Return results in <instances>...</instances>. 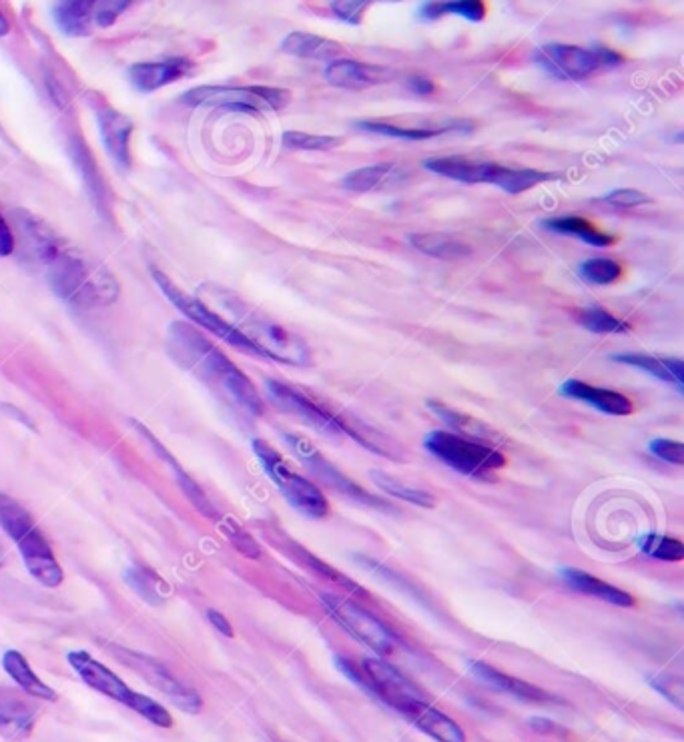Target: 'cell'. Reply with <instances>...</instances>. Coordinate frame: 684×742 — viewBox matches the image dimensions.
Masks as SVG:
<instances>
[{
  "label": "cell",
  "mask_w": 684,
  "mask_h": 742,
  "mask_svg": "<svg viewBox=\"0 0 684 742\" xmlns=\"http://www.w3.org/2000/svg\"><path fill=\"white\" fill-rule=\"evenodd\" d=\"M297 554H300V558L304 560L305 566H307L312 572H317V574L328 578V580L335 582V584H345V586H352V582H350L347 578L343 577V574H340L335 568H331V566H328V564L321 562V560L314 558L309 552H305L304 548H300ZM352 589H354V586H352Z\"/></svg>",
  "instance_id": "45"
},
{
  "label": "cell",
  "mask_w": 684,
  "mask_h": 742,
  "mask_svg": "<svg viewBox=\"0 0 684 742\" xmlns=\"http://www.w3.org/2000/svg\"><path fill=\"white\" fill-rule=\"evenodd\" d=\"M428 408H430L433 416H438L452 430V434L464 435L468 440L481 442V444H488V446L502 444V437L496 434L494 430H490L486 423H481L480 420H474V418H469V416L462 413V411L452 410V408H448V406L440 404V401H428Z\"/></svg>",
  "instance_id": "26"
},
{
  "label": "cell",
  "mask_w": 684,
  "mask_h": 742,
  "mask_svg": "<svg viewBox=\"0 0 684 742\" xmlns=\"http://www.w3.org/2000/svg\"><path fill=\"white\" fill-rule=\"evenodd\" d=\"M266 387L267 394L279 410L290 413L293 418H300L302 422L309 423L312 428H316L323 434H342L338 420H335V413L323 408V406H319L316 399L305 396L304 392L293 389L290 385L281 384V382H273V380H269Z\"/></svg>",
  "instance_id": "15"
},
{
  "label": "cell",
  "mask_w": 684,
  "mask_h": 742,
  "mask_svg": "<svg viewBox=\"0 0 684 742\" xmlns=\"http://www.w3.org/2000/svg\"><path fill=\"white\" fill-rule=\"evenodd\" d=\"M187 104H217L257 113L261 109L281 111L292 103V92L273 87H199L181 99Z\"/></svg>",
  "instance_id": "11"
},
{
  "label": "cell",
  "mask_w": 684,
  "mask_h": 742,
  "mask_svg": "<svg viewBox=\"0 0 684 742\" xmlns=\"http://www.w3.org/2000/svg\"><path fill=\"white\" fill-rule=\"evenodd\" d=\"M37 722V706L21 692L0 687V739L25 742Z\"/></svg>",
  "instance_id": "17"
},
{
  "label": "cell",
  "mask_w": 684,
  "mask_h": 742,
  "mask_svg": "<svg viewBox=\"0 0 684 742\" xmlns=\"http://www.w3.org/2000/svg\"><path fill=\"white\" fill-rule=\"evenodd\" d=\"M117 654L123 663H127L133 670H137L143 679L147 680L157 691L163 692L171 703L181 708L187 715H199L204 710V698L199 692L191 689L183 680H179L166 665L155 660L151 656L133 653L125 648H117Z\"/></svg>",
  "instance_id": "13"
},
{
  "label": "cell",
  "mask_w": 684,
  "mask_h": 742,
  "mask_svg": "<svg viewBox=\"0 0 684 742\" xmlns=\"http://www.w3.org/2000/svg\"><path fill=\"white\" fill-rule=\"evenodd\" d=\"M2 668L19 684V689H23L28 696L38 698V701H49V703L59 701V694L52 691L47 682L38 679L35 670L28 665V660L19 651H7L4 653Z\"/></svg>",
  "instance_id": "27"
},
{
  "label": "cell",
  "mask_w": 684,
  "mask_h": 742,
  "mask_svg": "<svg viewBox=\"0 0 684 742\" xmlns=\"http://www.w3.org/2000/svg\"><path fill=\"white\" fill-rule=\"evenodd\" d=\"M129 586L137 592L141 601L151 604V606H161L167 601V596L171 594V586L167 584L163 578L159 577L151 568L145 566H131L125 574Z\"/></svg>",
  "instance_id": "34"
},
{
  "label": "cell",
  "mask_w": 684,
  "mask_h": 742,
  "mask_svg": "<svg viewBox=\"0 0 684 742\" xmlns=\"http://www.w3.org/2000/svg\"><path fill=\"white\" fill-rule=\"evenodd\" d=\"M604 201L616 207H638L647 206L652 199L647 193L636 191V189H619V191L609 193Z\"/></svg>",
  "instance_id": "46"
},
{
  "label": "cell",
  "mask_w": 684,
  "mask_h": 742,
  "mask_svg": "<svg viewBox=\"0 0 684 742\" xmlns=\"http://www.w3.org/2000/svg\"><path fill=\"white\" fill-rule=\"evenodd\" d=\"M321 601L328 615L355 640H359L380 656L393 654L398 644L392 632L376 616L369 615L366 608L357 606L352 601H345L338 594H323Z\"/></svg>",
  "instance_id": "12"
},
{
  "label": "cell",
  "mask_w": 684,
  "mask_h": 742,
  "mask_svg": "<svg viewBox=\"0 0 684 742\" xmlns=\"http://www.w3.org/2000/svg\"><path fill=\"white\" fill-rule=\"evenodd\" d=\"M640 551L650 558H657L662 562H681L684 558V544L676 537L648 534L640 540Z\"/></svg>",
  "instance_id": "40"
},
{
  "label": "cell",
  "mask_w": 684,
  "mask_h": 742,
  "mask_svg": "<svg viewBox=\"0 0 684 742\" xmlns=\"http://www.w3.org/2000/svg\"><path fill=\"white\" fill-rule=\"evenodd\" d=\"M560 394L564 397H571V399L584 401V404L593 406L602 413H609V416H631L634 411L631 397L624 396L621 392H614V389L586 384L581 380L564 382L560 387Z\"/></svg>",
  "instance_id": "21"
},
{
  "label": "cell",
  "mask_w": 684,
  "mask_h": 742,
  "mask_svg": "<svg viewBox=\"0 0 684 742\" xmlns=\"http://www.w3.org/2000/svg\"><path fill=\"white\" fill-rule=\"evenodd\" d=\"M410 89L414 90V92H419V95H430L436 87H433V83L428 81V78L416 77L412 78Z\"/></svg>",
  "instance_id": "50"
},
{
  "label": "cell",
  "mask_w": 684,
  "mask_h": 742,
  "mask_svg": "<svg viewBox=\"0 0 684 742\" xmlns=\"http://www.w3.org/2000/svg\"><path fill=\"white\" fill-rule=\"evenodd\" d=\"M395 173L392 163H376V165L362 166L347 173L342 180L343 189L354 193H369L378 189L386 181Z\"/></svg>",
  "instance_id": "37"
},
{
  "label": "cell",
  "mask_w": 684,
  "mask_h": 742,
  "mask_svg": "<svg viewBox=\"0 0 684 742\" xmlns=\"http://www.w3.org/2000/svg\"><path fill=\"white\" fill-rule=\"evenodd\" d=\"M424 448L454 472L476 480H494L496 472L506 466V456L494 446L474 442L464 435L436 430L424 437Z\"/></svg>",
  "instance_id": "7"
},
{
  "label": "cell",
  "mask_w": 684,
  "mask_h": 742,
  "mask_svg": "<svg viewBox=\"0 0 684 742\" xmlns=\"http://www.w3.org/2000/svg\"><path fill=\"white\" fill-rule=\"evenodd\" d=\"M326 81L335 89L362 90L376 87L393 77L392 71L386 66L359 63L354 59L331 61L326 69Z\"/></svg>",
  "instance_id": "20"
},
{
  "label": "cell",
  "mask_w": 684,
  "mask_h": 742,
  "mask_svg": "<svg viewBox=\"0 0 684 742\" xmlns=\"http://www.w3.org/2000/svg\"><path fill=\"white\" fill-rule=\"evenodd\" d=\"M614 361L631 366L636 370L647 371L648 375L657 378L660 382L676 385L679 389H683L684 385V368L683 361L676 358H657V356H647V354H622V356H614Z\"/></svg>",
  "instance_id": "29"
},
{
  "label": "cell",
  "mask_w": 684,
  "mask_h": 742,
  "mask_svg": "<svg viewBox=\"0 0 684 742\" xmlns=\"http://www.w3.org/2000/svg\"><path fill=\"white\" fill-rule=\"evenodd\" d=\"M221 530H223V534L228 536L229 542L233 544V548L235 551L240 552V554H243L245 558H259L261 556V548H259V544L255 542V537L247 532V530H243L237 522H233V520H221Z\"/></svg>",
  "instance_id": "42"
},
{
  "label": "cell",
  "mask_w": 684,
  "mask_h": 742,
  "mask_svg": "<svg viewBox=\"0 0 684 742\" xmlns=\"http://www.w3.org/2000/svg\"><path fill=\"white\" fill-rule=\"evenodd\" d=\"M42 265L47 268L52 289L75 308H111L121 295V285L109 269L75 247H66L64 242Z\"/></svg>",
  "instance_id": "2"
},
{
  "label": "cell",
  "mask_w": 684,
  "mask_h": 742,
  "mask_svg": "<svg viewBox=\"0 0 684 742\" xmlns=\"http://www.w3.org/2000/svg\"><path fill=\"white\" fill-rule=\"evenodd\" d=\"M4 562V546L0 544V564Z\"/></svg>",
  "instance_id": "52"
},
{
  "label": "cell",
  "mask_w": 684,
  "mask_h": 742,
  "mask_svg": "<svg viewBox=\"0 0 684 742\" xmlns=\"http://www.w3.org/2000/svg\"><path fill=\"white\" fill-rule=\"evenodd\" d=\"M545 227L554 231V233H562V235H574V237L583 239L584 244L595 245V247H610V245L616 244L614 235L598 230L588 219L576 218V215L546 219Z\"/></svg>",
  "instance_id": "33"
},
{
  "label": "cell",
  "mask_w": 684,
  "mask_h": 742,
  "mask_svg": "<svg viewBox=\"0 0 684 742\" xmlns=\"http://www.w3.org/2000/svg\"><path fill=\"white\" fill-rule=\"evenodd\" d=\"M129 7L131 2H95V25H113L119 14L125 13Z\"/></svg>",
  "instance_id": "47"
},
{
  "label": "cell",
  "mask_w": 684,
  "mask_h": 742,
  "mask_svg": "<svg viewBox=\"0 0 684 742\" xmlns=\"http://www.w3.org/2000/svg\"><path fill=\"white\" fill-rule=\"evenodd\" d=\"M444 14L464 16L469 23H481L488 14L486 2L481 0H462V2H426L419 9V16L424 21H438Z\"/></svg>",
  "instance_id": "36"
},
{
  "label": "cell",
  "mask_w": 684,
  "mask_h": 742,
  "mask_svg": "<svg viewBox=\"0 0 684 742\" xmlns=\"http://www.w3.org/2000/svg\"><path fill=\"white\" fill-rule=\"evenodd\" d=\"M167 349L179 366L190 370L229 404L252 416H261L266 410L252 380L190 323H171L167 332Z\"/></svg>",
  "instance_id": "1"
},
{
  "label": "cell",
  "mask_w": 684,
  "mask_h": 742,
  "mask_svg": "<svg viewBox=\"0 0 684 742\" xmlns=\"http://www.w3.org/2000/svg\"><path fill=\"white\" fill-rule=\"evenodd\" d=\"M281 145L290 151H333L342 147L343 137L333 135H314L304 131H288L281 137Z\"/></svg>",
  "instance_id": "38"
},
{
  "label": "cell",
  "mask_w": 684,
  "mask_h": 742,
  "mask_svg": "<svg viewBox=\"0 0 684 742\" xmlns=\"http://www.w3.org/2000/svg\"><path fill=\"white\" fill-rule=\"evenodd\" d=\"M410 244L419 253L442 261H457L472 256V247L468 244L457 242L444 233H414L410 237Z\"/></svg>",
  "instance_id": "32"
},
{
  "label": "cell",
  "mask_w": 684,
  "mask_h": 742,
  "mask_svg": "<svg viewBox=\"0 0 684 742\" xmlns=\"http://www.w3.org/2000/svg\"><path fill=\"white\" fill-rule=\"evenodd\" d=\"M468 670L474 679L480 680L486 687L496 689V691L506 692V694H512V696H518L522 701H533V703H550V701H554V696L548 694L545 689L534 687V684L526 682V680L510 677L506 672H500L494 666L486 665V663H480V660H469Z\"/></svg>",
  "instance_id": "22"
},
{
  "label": "cell",
  "mask_w": 684,
  "mask_h": 742,
  "mask_svg": "<svg viewBox=\"0 0 684 742\" xmlns=\"http://www.w3.org/2000/svg\"><path fill=\"white\" fill-rule=\"evenodd\" d=\"M574 320L583 325L584 330L593 333H624L628 332V323L614 318L610 311L602 308L574 309Z\"/></svg>",
  "instance_id": "39"
},
{
  "label": "cell",
  "mask_w": 684,
  "mask_h": 742,
  "mask_svg": "<svg viewBox=\"0 0 684 742\" xmlns=\"http://www.w3.org/2000/svg\"><path fill=\"white\" fill-rule=\"evenodd\" d=\"M359 684L374 692L381 703L402 710L406 704L424 698V694L395 668L381 658H366L359 666Z\"/></svg>",
  "instance_id": "14"
},
{
  "label": "cell",
  "mask_w": 684,
  "mask_h": 742,
  "mask_svg": "<svg viewBox=\"0 0 684 742\" xmlns=\"http://www.w3.org/2000/svg\"><path fill=\"white\" fill-rule=\"evenodd\" d=\"M151 275L155 283H157V287L161 289V294L166 295L167 299L187 320L193 321L195 325H201L204 330L213 333L221 342H225L229 346L240 349L243 354H249V356H255V358H264L259 347L255 346L254 342H249L231 321L221 318L213 309L207 308L204 301H199L197 297H191L187 292H183L178 283L173 282L163 271L151 268Z\"/></svg>",
  "instance_id": "9"
},
{
  "label": "cell",
  "mask_w": 684,
  "mask_h": 742,
  "mask_svg": "<svg viewBox=\"0 0 684 742\" xmlns=\"http://www.w3.org/2000/svg\"><path fill=\"white\" fill-rule=\"evenodd\" d=\"M207 618H209V622L216 627L219 634H223V636H228V639H233V636H235V634H233V627L229 624L228 618L221 615V613L209 610V613H207Z\"/></svg>",
  "instance_id": "49"
},
{
  "label": "cell",
  "mask_w": 684,
  "mask_h": 742,
  "mask_svg": "<svg viewBox=\"0 0 684 742\" xmlns=\"http://www.w3.org/2000/svg\"><path fill=\"white\" fill-rule=\"evenodd\" d=\"M560 577L571 589L576 590V592H583L586 596H593V598L607 602V604H612V606H622V608L634 606V598L628 592L616 589V586H612V584L604 582V580L590 577V574H586L583 570L562 568Z\"/></svg>",
  "instance_id": "25"
},
{
  "label": "cell",
  "mask_w": 684,
  "mask_h": 742,
  "mask_svg": "<svg viewBox=\"0 0 684 742\" xmlns=\"http://www.w3.org/2000/svg\"><path fill=\"white\" fill-rule=\"evenodd\" d=\"M371 480L374 484L380 487L381 492L390 494L393 498L404 499L407 504H414L419 508H433L438 504V498L431 494L430 490L424 487L412 486L404 480H398L393 475L383 474V472H371Z\"/></svg>",
  "instance_id": "35"
},
{
  "label": "cell",
  "mask_w": 684,
  "mask_h": 742,
  "mask_svg": "<svg viewBox=\"0 0 684 742\" xmlns=\"http://www.w3.org/2000/svg\"><path fill=\"white\" fill-rule=\"evenodd\" d=\"M648 449L662 461H669L674 466H684V446L681 442L659 437V440H652L648 444Z\"/></svg>",
  "instance_id": "44"
},
{
  "label": "cell",
  "mask_w": 684,
  "mask_h": 742,
  "mask_svg": "<svg viewBox=\"0 0 684 742\" xmlns=\"http://www.w3.org/2000/svg\"><path fill=\"white\" fill-rule=\"evenodd\" d=\"M191 69L193 64L185 59H171L166 63H139L129 69V78L135 85V89L152 92L185 77Z\"/></svg>",
  "instance_id": "23"
},
{
  "label": "cell",
  "mask_w": 684,
  "mask_h": 742,
  "mask_svg": "<svg viewBox=\"0 0 684 742\" xmlns=\"http://www.w3.org/2000/svg\"><path fill=\"white\" fill-rule=\"evenodd\" d=\"M402 717H406L416 729L426 732L433 741L438 742H466V732L457 725L456 720L431 706L426 698H416L406 704L400 710Z\"/></svg>",
  "instance_id": "19"
},
{
  "label": "cell",
  "mask_w": 684,
  "mask_h": 742,
  "mask_svg": "<svg viewBox=\"0 0 684 742\" xmlns=\"http://www.w3.org/2000/svg\"><path fill=\"white\" fill-rule=\"evenodd\" d=\"M424 166L431 173L442 175L448 180L462 181V183H488L510 195L530 191L536 185L560 177L557 173H546L536 169H512V166H502L498 163H478L464 157L430 159L424 163Z\"/></svg>",
  "instance_id": "5"
},
{
  "label": "cell",
  "mask_w": 684,
  "mask_h": 742,
  "mask_svg": "<svg viewBox=\"0 0 684 742\" xmlns=\"http://www.w3.org/2000/svg\"><path fill=\"white\" fill-rule=\"evenodd\" d=\"M87 101L101 127L102 143L114 163L123 169L131 166V135L133 123L119 113L99 92H87Z\"/></svg>",
  "instance_id": "16"
},
{
  "label": "cell",
  "mask_w": 684,
  "mask_h": 742,
  "mask_svg": "<svg viewBox=\"0 0 684 742\" xmlns=\"http://www.w3.org/2000/svg\"><path fill=\"white\" fill-rule=\"evenodd\" d=\"M66 658H69V665L73 666V670L78 675V679L83 680L93 691L99 692L111 701L125 704L127 708L135 710L141 717L147 718L155 727H161V729L173 727V717L169 715V710L163 704L129 689L123 679H119L111 668H107L99 660H95L89 653L75 651V653L69 654Z\"/></svg>",
  "instance_id": "6"
},
{
  "label": "cell",
  "mask_w": 684,
  "mask_h": 742,
  "mask_svg": "<svg viewBox=\"0 0 684 742\" xmlns=\"http://www.w3.org/2000/svg\"><path fill=\"white\" fill-rule=\"evenodd\" d=\"M281 51L297 59H314V61H330L331 63V61L342 59L343 47L335 40L319 37L314 33L295 30L283 39Z\"/></svg>",
  "instance_id": "24"
},
{
  "label": "cell",
  "mask_w": 684,
  "mask_h": 742,
  "mask_svg": "<svg viewBox=\"0 0 684 742\" xmlns=\"http://www.w3.org/2000/svg\"><path fill=\"white\" fill-rule=\"evenodd\" d=\"M221 295L225 299L223 306L240 323L235 327L259 347L264 358L273 359L279 363H290V366L312 363V351L300 335L290 332L285 325L269 320L261 311L249 308L235 295L228 294V292H221Z\"/></svg>",
  "instance_id": "4"
},
{
  "label": "cell",
  "mask_w": 684,
  "mask_h": 742,
  "mask_svg": "<svg viewBox=\"0 0 684 742\" xmlns=\"http://www.w3.org/2000/svg\"><path fill=\"white\" fill-rule=\"evenodd\" d=\"M355 127L359 131H366L371 135H383V137H393V139H407V141H426L431 137L444 135L448 131H472L474 125L468 121H457V123H450L445 127L438 128H406L398 127V125H390V123H380V121H359L355 123Z\"/></svg>",
  "instance_id": "31"
},
{
  "label": "cell",
  "mask_w": 684,
  "mask_h": 742,
  "mask_svg": "<svg viewBox=\"0 0 684 742\" xmlns=\"http://www.w3.org/2000/svg\"><path fill=\"white\" fill-rule=\"evenodd\" d=\"M622 273H624V269L619 261L604 259V257L588 259L581 265V277L586 282L596 283V285H609V283L619 282Z\"/></svg>",
  "instance_id": "41"
},
{
  "label": "cell",
  "mask_w": 684,
  "mask_h": 742,
  "mask_svg": "<svg viewBox=\"0 0 684 742\" xmlns=\"http://www.w3.org/2000/svg\"><path fill=\"white\" fill-rule=\"evenodd\" d=\"M9 30H11V23H9V18L4 16V13L0 11V37H7Z\"/></svg>",
  "instance_id": "51"
},
{
  "label": "cell",
  "mask_w": 684,
  "mask_h": 742,
  "mask_svg": "<svg viewBox=\"0 0 684 742\" xmlns=\"http://www.w3.org/2000/svg\"><path fill=\"white\" fill-rule=\"evenodd\" d=\"M290 444H292L293 449L297 452V456L305 461V466H307V468H309L326 486H330L331 490H335L338 494L347 496V498H359L364 504L380 506L378 499L371 498V496L366 494L362 487L355 486L352 480H347L340 470H335L330 461L326 460L317 449L312 448L305 440L297 437V435H290Z\"/></svg>",
  "instance_id": "18"
},
{
  "label": "cell",
  "mask_w": 684,
  "mask_h": 742,
  "mask_svg": "<svg viewBox=\"0 0 684 742\" xmlns=\"http://www.w3.org/2000/svg\"><path fill=\"white\" fill-rule=\"evenodd\" d=\"M254 452L257 460L261 461L269 480L279 487V492L292 504L297 512L305 514L314 520L326 518L330 512V504L321 490L305 480L304 475L297 474L290 468V463L281 458L278 449L264 440H255Z\"/></svg>",
  "instance_id": "8"
},
{
  "label": "cell",
  "mask_w": 684,
  "mask_h": 742,
  "mask_svg": "<svg viewBox=\"0 0 684 742\" xmlns=\"http://www.w3.org/2000/svg\"><path fill=\"white\" fill-rule=\"evenodd\" d=\"M59 28L69 37H89L95 23V2H59L52 9Z\"/></svg>",
  "instance_id": "30"
},
{
  "label": "cell",
  "mask_w": 684,
  "mask_h": 742,
  "mask_svg": "<svg viewBox=\"0 0 684 742\" xmlns=\"http://www.w3.org/2000/svg\"><path fill=\"white\" fill-rule=\"evenodd\" d=\"M0 528L19 546L30 577L47 589H59L63 584V568L54 558L51 544L25 506L7 494H0Z\"/></svg>",
  "instance_id": "3"
},
{
  "label": "cell",
  "mask_w": 684,
  "mask_h": 742,
  "mask_svg": "<svg viewBox=\"0 0 684 742\" xmlns=\"http://www.w3.org/2000/svg\"><path fill=\"white\" fill-rule=\"evenodd\" d=\"M538 61L557 77L581 81L619 66L622 57L604 47L584 49L576 45H546L538 51Z\"/></svg>",
  "instance_id": "10"
},
{
  "label": "cell",
  "mask_w": 684,
  "mask_h": 742,
  "mask_svg": "<svg viewBox=\"0 0 684 742\" xmlns=\"http://www.w3.org/2000/svg\"><path fill=\"white\" fill-rule=\"evenodd\" d=\"M14 251L13 231L0 215V257L11 256Z\"/></svg>",
  "instance_id": "48"
},
{
  "label": "cell",
  "mask_w": 684,
  "mask_h": 742,
  "mask_svg": "<svg viewBox=\"0 0 684 742\" xmlns=\"http://www.w3.org/2000/svg\"><path fill=\"white\" fill-rule=\"evenodd\" d=\"M137 425V430H139L141 434L145 435L149 442H151L152 448L157 449V454L163 458V460L173 468V472H175V475H178V482L181 484V487H183V492H185V496H187V499H190L191 504L199 510V512L204 514L205 518H209V520H216V522H219L221 520V516H219V512H217L216 506H213V502L211 499L207 498V494H205L204 490L201 487L197 486L193 480H191L190 475L185 474V470L179 466L178 461H175V458L167 452L157 440H155V435L149 432V430H145L141 423H135Z\"/></svg>",
  "instance_id": "28"
},
{
  "label": "cell",
  "mask_w": 684,
  "mask_h": 742,
  "mask_svg": "<svg viewBox=\"0 0 684 742\" xmlns=\"http://www.w3.org/2000/svg\"><path fill=\"white\" fill-rule=\"evenodd\" d=\"M371 2H362V0H347V2H330V11L335 14L340 21L343 23H350V25H359L364 14L369 9Z\"/></svg>",
  "instance_id": "43"
}]
</instances>
